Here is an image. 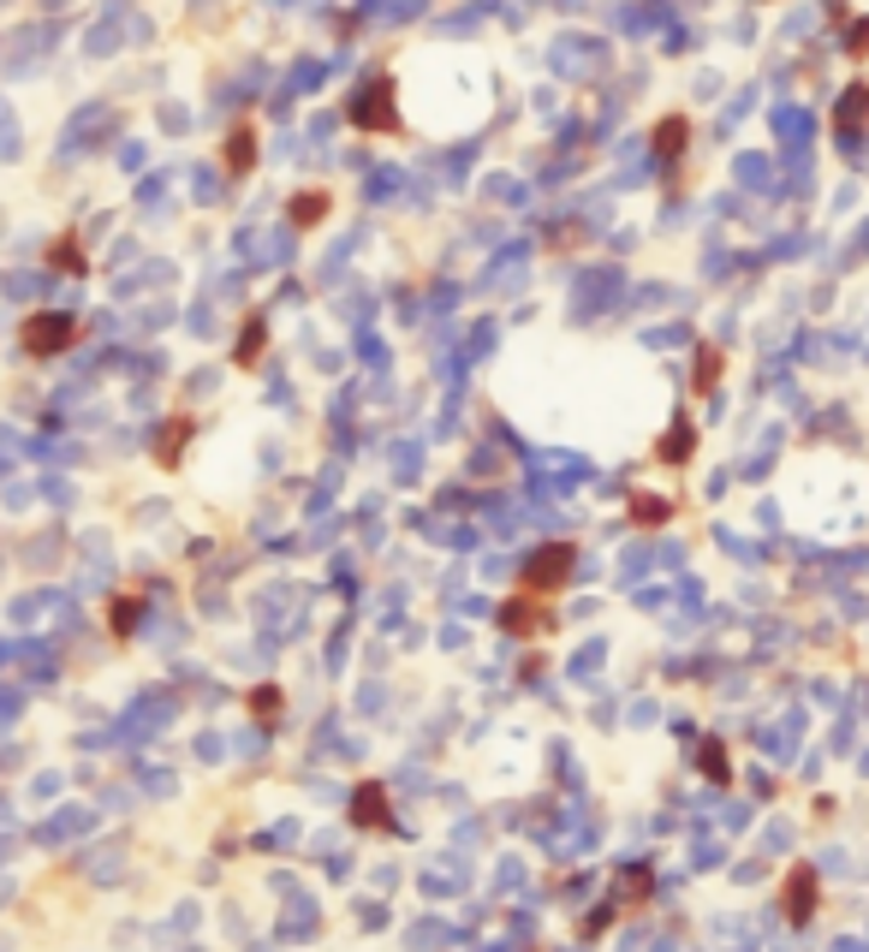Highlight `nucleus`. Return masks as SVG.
Segmentation results:
<instances>
[{
    "label": "nucleus",
    "instance_id": "obj_1",
    "mask_svg": "<svg viewBox=\"0 0 869 952\" xmlns=\"http://www.w3.org/2000/svg\"><path fill=\"white\" fill-rule=\"evenodd\" d=\"M346 120L358 125V132H382V137L406 132V125H399V108H394V78L382 72V78L363 84V90L346 101Z\"/></svg>",
    "mask_w": 869,
    "mask_h": 952
},
{
    "label": "nucleus",
    "instance_id": "obj_2",
    "mask_svg": "<svg viewBox=\"0 0 869 952\" xmlns=\"http://www.w3.org/2000/svg\"><path fill=\"white\" fill-rule=\"evenodd\" d=\"M572 566H578V548L572 542H543V548L524 560V595H554V590H566L572 583Z\"/></svg>",
    "mask_w": 869,
    "mask_h": 952
},
{
    "label": "nucleus",
    "instance_id": "obj_3",
    "mask_svg": "<svg viewBox=\"0 0 869 952\" xmlns=\"http://www.w3.org/2000/svg\"><path fill=\"white\" fill-rule=\"evenodd\" d=\"M18 346L30 351V358H60L66 346H78V316H66V310H36L30 322L18 327Z\"/></svg>",
    "mask_w": 869,
    "mask_h": 952
},
{
    "label": "nucleus",
    "instance_id": "obj_4",
    "mask_svg": "<svg viewBox=\"0 0 869 952\" xmlns=\"http://www.w3.org/2000/svg\"><path fill=\"white\" fill-rule=\"evenodd\" d=\"M351 821L375 833H394V804H387V786L382 780H358L351 786Z\"/></svg>",
    "mask_w": 869,
    "mask_h": 952
},
{
    "label": "nucleus",
    "instance_id": "obj_5",
    "mask_svg": "<svg viewBox=\"0 0 869 952\" xmlns=\"http://www.w3.org/2000/svg\"><path fill=\"white\" fill-rule=\"evenodd\" d=\"M780 905H786L792 923H810V917H816V869H810V863H798V869L786 875V887H780Z\"/></svg>",
    "mask_w": 869,
    "mask_h": 952
},
{
    "label": "nucleus",
    "instance_id": "obj_6",
    "mask_svg": "<svg viewBox=\"0 0 869 952\" xmlns=\"http://www.w3.org/2000/svg\"><path fill=\"white\" fill-rule=\"evenodd\" d=\"M221 161H226V173H233V180H245V173L257 168V125L238 120L233 132H226V144H221Z\"/></svg>",
    "mask_w": 869,
    "mask_h": 952
},
{
    "label": "nucleus",
    "instance_id": "obj_7",
    "mask_svg": "<svg viewBox=\"0 0 869 952\" xmlns=\"http://www.w3.org/2000/svg\"><path fill=\"white\" fill-rule=\"evenodd\" d=\"M262 346H269V316L250 310V316H245V327H238L233 363H238V370H257V363H262Z\"/></svg>",
    "mask_w": 869,
    "mask_h": 952
},
{
    "label": "nucleus",
    "instance_id": "obj_8",
    "mask_svg": "<svg viewBox=\"0 0 869 952\" xmlns=\"http://www.w3.org/2000/svg\"><path fill=\"white\" fill-rule=\"evenodd\" d=\"M191 435H197L191 417H167V423H161V435H156V465H161V471H173V465H179V453L191 447Z\"/></svg>",
    "mask_w": 869,
    "mask_h": 952
},
{
    "label": "nucleus",
    "instance_id": "obj_9",
    "mask_svg": "<svg viewBox=\"0 0 869 952\" xmlns=\"http://www.w3.org/2000/svg\"><path fill=\"white\" fill-rule=\"evenodd\" d=\"M500 626H507L512 638H543V631H548V614H543L536 602H519V595H512V602L500 607Z\"/></svg>",
    "mask_w": 869,
    "mask_h": 952
},
{
    "label": "nucleus",
    "instance_id": "obj_10",
    "mask_svg": "<svg viewBox=\"0 0 869 952\" xmlns=\"http://www.w3.org/2000/svg\"><path fill=\"white\" fill-rule=\"evenodd\" d=\"M685 144H691V120H685V113H667V120L655 125V156L679 161V156H685Z\"/></svg>",
    "mask_w": 869,
    "mask_h": 952
},
{
    "label": "nucleus",
    "instance_id": "obj_11",
    "mask_svg": "<svg viewBox=\"0 0 869 952\" xmlns=\"http://www.w3.org/2000/svg\"><path fill=\"white\" fill-rule=\"evenodd\" d=\"M327 209H334V197H327V190H298V197L286 202L293 226H305V233H310V226H322V221H327Z\"/></svg>",
    "mask_w": 869,
    "mask_h": 952
},
{
    "label": "nucleus",
    "instance_id": "obj_12",
    "mask_svg": "<svg viewBox=\"0 0 869 952\" xmlns=\"http://www.w3.org/2000/svg\"><path fill=\"white\" fill-rule=\"evenodd\" d=\"M691 453H697V429H691V417H673V429L661 441V465H685Z\"/></svg>",
    "mask_w": 869,
    "mask_h": 952
},
{
    "label": "nucleus",
    "instance_id": "obj_13",
    "mask_svg": "<svg viewBox=\"0 0 869 952\" xmlns=\"http://www.w3.org/2000/svg\"><path fill=\"white\" fill-rule=\"evenodd\" d=\"M864 120H869V84H852V90L840 96V108H834V125L840 132H858Z\"/></svg>",
    "mask_w": 869,
    "mask_h": 952
},
{
    "label": "nucleus",
    "instance_id": "obj_14",
    "mask_svg": "<svg viewBox=\"0 0 869 952\" xmlns=\"http://www.w3.org/2000/svg\"><path fill=\"white\" fill-rule=\"evenodd\" d=\"M144 614V595H113V607H108V631L113 638H132V619Z\"/></svg>",
    "mask_w": 869,
    "mask_h": 952
},
{
    "label": "nucleus",
    "instance_id": "obj_15",
    "mask_svg": "<svg viewBox=\"0 0 869 952\" xmlns=\"http://www.w3.org/2000/svg\"><path fill=\"white\" fill-rule=\"evenodd\" d=\"M48 262H54L60 274H84V269H90V262L78 257V233H60L54 250H48Z\"/></svg>",
    "mask_w": 869,
    "mask_h": 952
},
{
    "label": "nucleus",
    "instance_id": "obj_16",
    "mask_svg": "<svg viewBox=\"0 0 869 952\" xmlns=\"http://www.w3.org/2000/svg\"><path fill=\"white\" fill-rule=\"evenodd\" d=\"M245 708H250V715L262 720V727H269V720L281 715V684H257V691L245 696Z\"/></svg>",
    "mask_w": 869,
    "mask_h": 952
},
{
    "label": "nucleus",
    "instance_id": "obj_17",
    "mask_svg": "<svg viewBox=\"0 0 869 952\" xmlns=\"http://www.w3.org/2000/svg\"><path fill=\"white\" fill-rule=\"evenodd\" d=\"M721 363H727V358H721L715 346H703V351H697V393H709L715 381H721Z\"/></svg>",
    "mask_w": 869,
    "mask_h": 952
},
{
    "label": "nucleus",
    "instance_id": "obj_18",
    "mask_svg": "<svg viewBox=\"0 0 869 952\" xmlns=\"http://www.w3.org/2000/svg\"><path fill=\"white\" fill-rule=\"evenodd\" d=\"M667 512H673V506L655 500V494H637V500H632V518H637V524H661Z\"/></svg>",
    "mask_w": 869,
    "mask_h": 952
},
{
    "label": "nucleus",
    "instance_id": "obj_19",
    "mask_svg": "<svg viewBox=\"0 0 869 952\" xmlns=\"http://www.w3.org/2000/svg\"><path fill=\"white\" fill-rule=\"evenodd\" d=\"M703 774H709V780H733V774H727V751H721V744H703Z\"/></svg>",
    "mask_w": 869,
    "mask_h": 952
},
{
    "label": "nucleus",
    "instance_id": "obj_20",
    "mask_svg": "<svg viewBox=\"0 0 869 952\" xmlns=\"http://www.w3.org/2000/svg\"><path fill=\"white\" fill-rule=\"evenodd\" d=\"M852 54H858V60L869 54V24H858V30H852Z\"/></svg>",
    "mask_w": 869,
    "mask_h": 952
}]
</instances>
